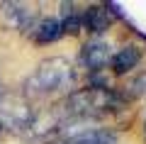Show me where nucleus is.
Segmentation results:
<instances>
[{
    "label": "nucleus",
    "instance_id": "1",
    "mask_svg": "<svg viewBox=\"0 0 146 144\" xmlns=\"http://www.w3.org/2000/svg\"><path fill=\"white\" fill-rule=\"evenodd\" d=\"M73 81H76L73 64L63 56H49L25 81V98L32 100V98H44L51 93L68 90L73 86Z\"/></svg>",
    "mask_w": 146,
    "mask_h": 144
},
{
    "label": "nucleus",
    "instance_id": "2",
    "mask_svg": "<svg viewBox=\"0 0 146 144\" xmlns=\"http://www.w3.org/2000/svg\"><path fill=\"white\" fill-rule=\"evenodd\" d=\"M34 113L36 110L25 95H0V129L27 134Z\"/></svg>",
    "mask_w": 146,
    "mask_h": 144
},
{
    "label": "nucleus",
    "instance_id": "3",
    "mask_svg": "<svg viewBox=\"0 0 146 144\" xmlns=\"http://www.w3.org/2000/svg\"><path fill=\"white\" fill-rule=\"evenodd\" d=\"M80 59H83V66L88 68L90 73H98V71H105L110 61H112V46L102 39H93L83 46L80 52Z\"/></svg>",
    "mask_w": 146,
    "mask_h": 144
},
{
    "label": "nucleus",
    "instance_id": "4",
    "mask_svg": "<svg viewBox=\"0 0 146 144\" xmlns=\"http://www.w3.org/2000/svg\"><path fill=\"white\" fill-rule=\"evenodd\" d=\"M3 15L10 22V27L20 32H29L36 25V10L25 3H3Z\"/></svg>",
    "mask_w": 146,
    "mask_h": 144
},
{
    "label": "nucleus",
    "instance_id": "5",
    "mask_svg": "<svg viewBox=\"0 0 146 144\" xmlns=\"http://www.w3.org/2000/svg\"><path fill=\"white\" fill-rule=\"evenodd\" d=\"M80 17H83V29H88L90 34H102L112 25V12L107 5H90Z\"/></svg>",
    "mask_w": 146,
    "mask_h": 144
},
{
    "label": "nucleus",
    "instance_id": "6",
    "mask_svg": "<svg viewBox=\"0 0 146 144\" xmlns=\"http://www.w3.org/2000/svg\"><path fill=\"white\" fill-rule=\"evenodd\" d=\"M27 34H29L36 44H49V42H56L63 32H61V22H58L56 17H44V20H36V25L32 27Z\"/></svg>",
    "mask_w": 146,
    "mask_h": 144
},
{
    "label": "nucleus",
    "instance_id": "7",
    "mask_svg": "<svg viewBox=\"0 0 146 144\" xmlns=\"http://www.w3.org/2000/svg\"><path fill=\"white\" fill-rule=\"evenodd\" d=\"M139 59H141V52L136 49V46H122L117 54H112V71L119 76V73H127V71H131V68L139 64Z\"/></svg>",
    "mask_w": 146,
    "mask_h": 144
},
{
    "label": "nucleus",
    "instance_id": "8",
    "mask_svg": "<svg viewBox=\"0 0 146 144\" xmlns=\"http://www.w3.org/2000/svg\"><path fill=\"white\" fill-rule=\"evenodd\" d=\"M58 22H61V32H66V34H78L83 29V17H80V12L76 10L73 3L61 5V20Z\"/></svg>",
    "mask_w": 146,
    "mask_h": 144
},
{
    "label": "nucleus",
    "instance_id": "9",
    "mask_svg": "<svg viewBox=\"0 0 146 144\" xmlns=\"http://www.w3.org/2000/svg\"><path fill=\"white\" fill-rule=\"evenodd\" d=\"M144 93H146V73L131 83V95H144Z\"/></svg>",
    "mask_w": 146,
    "mask_h": 144
}]
</instances>
